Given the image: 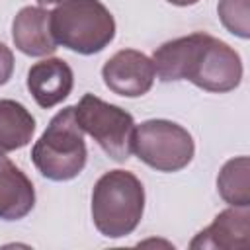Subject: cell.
Here are the masks:
<instances>
[{
	"mask_svg": "<svg viewBox=\"0 0 250 250\" xmlns=\"http://www.w3.org/2000/svg\"><path fill=\"white\" fill-rule=\"evenodd\" d=\"M133 152L156 172H180L191 162L195 145L182 125L168 119H148L135 127Z\"/></svg>",
	"mask_w": 250,
	"mask_h": 250,
	"instance_id": "8992f818",
	"label": "cell"
},
{
	"mask_svg": "<svg viewBox=\"0 0 250 250\" xmlns=\"http://www.w3.org/2000/svg\"><path fill=\"white\" fill-rule=\"evenodd\" d=\"M152 64L162 82L189 80L215 94L230 92L242 80L238 53L225 41L201 31L160 45L152 55Z\"/></svg>",
	"mask_w": 250,
	"mask_h": 250,
	"instance_id": "6da1fadb",
	"label": "cell"
},
{
	"mask_svg": "<svg viewBox=\"0 0 250 250\" xmlns=\"http://www.w3.org/2000/svg\"><path fill=\"white\" fill-rule=\"evenodd\" d=\"M250 213L248 207H230L221 211L213 223L195 234L189 248H219L236 250L248 248L250 242Z\"/></svg>",
	"mask_w": 250,
	"mask_h": 250,
	"instance_id": "30bf717a",
	"label": "cell"
},
{
	"mask_svg": "<svg viewBox=\"0 0 250 250\" xmlns=\"http://www.w3.org/2000/svg\"><path fill=\"white\" fill-rule=\"evenodd\" d=\"M35 133V117L16 100H0V152L25 146Z\"/></svg>",
	"mask_w": 250,
	"mask_h": 250,
	"instance_id": "7c38bea8",
	"label": "cell"
},
{
	"mask_svg": "<svg viewBox=\"0 0 250 250\" xmlns=\"http://www.w3.org/2000/svg\"><path fill=\"white\" fill-rule=\"evenodd\" d=\"M39 4H61L62 0H37Z\"/></svg>",
	"mask_w": 250,
	"mask_h": 250,
	"instance_id": "e0dca14e",
	"label": "cell"
},
{
	"mask_svg": "<svg viewBox=\"0 0 250 250\" xmlns=\"http://www.w3.org/2000/svg\"><path fill=\"white\" fill-rule=\"evenodd\" d=\"M35 205L31 180L0 152V219L20 221Z\"/></svg>",
	"mask_w": 250,
	"mask_h": 250,
	"instance_id": "8fae6325",
	"label": "cell"
},
{
	"mask_svg": "<svg viewBox=\"0 0 250 250\" xmlns=\"http://www.w3.org/2000/svg\"><path fill=\"white\" fill-rule=\"evenodd\" d=\"M166 2H170V4H174V6H193V4H197L199 0H166Z\"/></svg>",
	"mask_w": 250,
	"mask_h": 250,
	"instance_id": "2e32d148",
	"label": "cell"
},
{
	"mask_svg": "<svg viewBox=\"0 0 250 250\" xmlns=\"http://www.w3.org/2000/svg\"><path fill=\"white\" fill-rule=\"evenodd\" d=\"M74 117L100 148L115 162H125L133 152V115L94 94H84L74 105Z\"/></svg>",
	"mask_w": 250,
	"mask_h": 250,
	"instance_id": "5b68a950",
	"label": "cell"
},
{
	"mask_svg": "<svg viewBox=\"0 0 250 250\" xmlns=\"http://www.w3.org/2000/svg\"><path fill=\"white\" fill-rule=\"evenodd\" d=\"M14 72V53L10 51V47H6L4 43H0V86H4Z\"/></svg>",
	"mask_w": 250,
	"mask_h": 250,
	"instance_id": "9a60e30c",
	"label": "cell"
},
{
	"mask_svg": "<svg viewBox=\"0 0 250 250\" xmlns=\"http://www.w3.org/2000/svg\"><path fill=\"white\" fill-rule=\"evenodd\" d=\"M104 84L117 96L139 98L152 88L156 70L152 61L135 49L117 51L102 68Z\"/></svg>",
	"mask_w": 250,
	"mask_h": 250,
	"instance_id": "52a82bcc",
	"label": "cell"
},
{
	"mask_svg": "<svg viewBox=\"0 0 250 250\" xmlns=\"http://www.w3.org/2000/svg\"><path fill=\"white\" fill-rule=\"evenodd\" d=\"M88 150L84 131L74 117V105L61 109L31 148V160L41 176L53 182H68L86 166Z\"/></svg>",
	"mask_w": 250,
	"mask_h": 250,
	"instance_id": "3957f363",
	"label": "cell"
},
{
	"mask_svg": "<svg viewBox=\"0 0 250 250\" xmlns=\"http://www.w3.org/2000/svg\"><path fill=\"white\" fill-rule=\"evenodd\" d=\"M57 45L78 55L104 51L115 37V20L100 0H62L51 12Z\"/></svg>",
	"mask_w": 250,
	"mask_h": 250,
	"instance_id": "277c9868",
	"label": "cell"
},
{
	"mask_svg": "<svg viewBox=\"0 0 250 250\" xmlns=\"http://www.w3.org/2000/svg\"><path fill=\"white\" fill-rule=\"evenodd\" d=\"M217 14L227 31H230L240 39L250 37L248 0H219Z\"/></svg>",
	"mask_w": 250,
	"mask_h": 250,
	"instance_id": "5bb4252c",
	"label": "cell"
},
{
	"mask_svg": "<svg viewBox=\"0 0 250 250\" xmlns=\"http://www.w3.org/2000/svg\"><path fill=\"white\" fill-rule=\"evenodd\" d=\"M74 86L72 68L62 59H43L27 72V90L43 109L66 100Z\"/></svg>",
	"mask_w": 250,
	"mask_h": 250,
	"instance_id": "ba28073f",
	"label": "cell"
},
{
	"mask_svg": "<svg viewBox=\"0 0 250 250\" xmlns=\"http://www.w3.org/2000/svg\"><path fill=\"white\" fill-rule=\"evenodd\" d=\"M12 41L27 57H45L57 51L51 31V12L41 6L21 8L12 21Z\"/></svg>",
	"mask_w": 250,
	"mask_h": 250,
	"instance_id": "9c48e42d",
	"label": "cell"
},
{
	"mask_svg": "<svg viewBox=\"0 0 250 250\" xmlns=\"http://www.w3.org/2000/svg\"><path fill=\"white\" fill-rule=\"evenodd\" d=\"M145 211V188L127 170L105 172L92 191V221L100 234L123 238L131 234Z\"/></svg>",
	"mask_w": 250,
	"mask_h": 250,
	"instance_id": "7a4b0ae2",
	"label": "cell"
},
{
	"mask_svg": "<svg viewBox=\"0 0 250 250\" xmlns=\"http://www.w3.org/2000/svg\"><path fill=\"white\" fill-rule=\"evenodd\" d=\"M250 160L248 156H236L225 162L217 176L219 195L232 207H248L250 205Z\"/></svg>",
	"mask_w": 250,
	"mask_h": 250,
	"instance_id": "4fadbf2b",
	"label": "cell"
}]
</instances>
